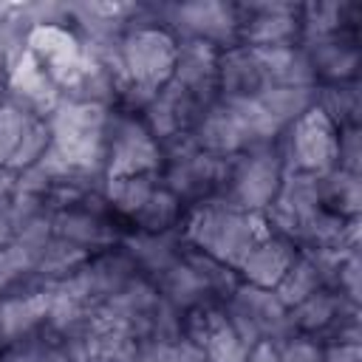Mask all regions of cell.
<instances>
[{
	"label": "cell",
	"instance_id": "obj_19",
	"mask_svg": "<svg viewBox=\"0 0 362 362\" xmlns=\"http://www.w3.org/2000/svg\"><path fill=\"white\" fill-rule=\"evenodd\" d=\"M124 255L136 263V269L141 266L144 272L158 277L184 252L178 249V240L170 229V232H136V235L124 238Z\"/></svg>",
	"mask_w": 362,
	"mask_h": 362
},
{
	"label": "cell",
	"instance_id": "obj_21",
	"mask_svg": "<svg viewBox=\"0 0 362 362\" xmlns=\"http://www.w3.org/2000/svg\"><path fill=\"white\" fill-rule=\"evenodd\" d=\"M314 96L317 88H288V85H269L263 88L255 99L260 102V107L269 113V119L286 130L288 124H294L308 107H314Z\"/></svg>",
	"mask_w": 362,
	"mask_h": 362
},
{
	"label": "cell",
	"instance_id": "obj_4",
	"mask_svg": "<svg viewBox=\"0 0 362 362\" xmlns=\"http://www.w3.org/2000/svg\"><path fill=\"white\" fill-rule=\"evenodd\" d=\"M283 173H286V164L280 153H274L272 147L249 150L240 158H235L226 181L229 192L223 201L243 212H266L277 198Z\"/></svg>",
	"mask_w": 362,
	"mask_h": 362
},
{
	"label": "cell",
	"instance_id": "obj_38",
	"mask_svg": "<svg viewBox=\"0 0 362 362\" xmlns=\"http://www.w3.org/2000/svg\"><path fill=\"white\" fill-rule=\"evenodd\" d=\"M3 71H6V65H3V59H0V99H3Z\"/></svg>",
	"mask_w": 362,
	"mask_h": 362
},
{
	"label": "cell",
	"instance_id": "obj_34",
	"mask_svg": "<svg viewBox=\"0 0 362 362\" xmlns=\"http://www.w3.org/2000/svg\"><path fill=\"white\" fill-rule=\"evenodd\" d=\"M322 362H362L359 342H331L322 348Z\"/></svg>",
	"mask_w": 362,
	"mask_h": 362
},
{
	"label": "cell",
	"instance_id": "obj_29",
	"mask_svg": "<svg viewBox=\"0 0 362 362\" xmlns=\"http://www.w3.org/2000/svg\"><path fill=\"white\" fill-rule=\"evenodd\" d=\"M249 345L240 339V334L226 322L204 342V362H246Z\"/></svg>",
	"mask_w": 362,
	"mask_h": 362
},
{
	"label": "cell",
	"instance_id": "obj_10",
	"mask_svg": "<svg viewBox=\"0 0 362 362\" xmlns=\"http://www.w3.org/2000/svg\"><path fill=\"white\" fill-rule=\"evenodd\" d=\"M6 102L17 105L31 116L48 119L62 102V93L45 74V68L28 51H23L14 62L6 65Z\"/></svg>",
	"mask_w": 362,
	"mask_h": 362
},
{
	"label": "cell",
	"instance_id": "obj_26",
	"mask_svg": "<svg viewBox=\"0 0 362 362\" xmlns=\"http://www.w3.org/2000/svg\"><path fill=\"white\" fill-rule=\"evenodd\" d=\"M314 105L337 124V127H354L359 124V88L354 82H331L328 88L317 90Z\"/></svg>",
	"mask_w": 362,
	"mask_h": 362
},
{
	"label": "cell",
	"instance_id": "obj_20",
	"mask_svg": "<svg viewBox=\"0 0 362 362\" xmlns=\"http://www.w3.org/2000/svg\"><path fill=\"white\" fill-rule=\"evenodd\" d=\"M156 288H158L161 300L170 303V305L178 308V311H189V308L206 303V297L212 294V291L206 288V283L195 274V269L184 260V255H181L170 269H164V272L158 274V286H156Z\"/></svg>",
	"mask_w": 362,
	"mask_h": 362
},
{
	"label": "cell",
	"instance_id": "obj_15",
	"mask_svg": "<svg viewBox=\"0 0 362 362\" xmlns=\"http://www.w3.org/2000/svg\"><path fill=\"white\" fill-rule=\"evenodd\" d=\"M51 286L45 283L28 294L0 300V342H17L20 337L31 334L34 325L45 322L51 305Z\"/></svg>",
	"mask_w": 362,
	"mask_h": 362
},
{
	"label": "cell",
	"instance_id": "obj_9",
	"mask_svg": "<svg viewBox=\"0 0 362 362\" xmlns=\"http://www.w3.org/2000/svg\"><path fill=\"white\" fill-rule=\"evenodd\" d=\"M238 14H240L238 45L246 48L294 45L300 34V8L291 3H249V6H238Z\"/></svg>",
	"mask_w": 362,
	"mask_h": 362
},
{
	"label": "cell",
	"instance_id": "obj_8",
	"mask_svg": "<svg viewBox=\"0 0 362 362\" xmlns=\"http://www.w3.org/2000/svg\"><path fill=\"white\" fill-rule=\"evenodd\" d=\"M167 17L175 28L184 31V40L187 37L204 40L223 51L238 45L240 14H238V6H232V3H215V0L181 3V6H170Z\"/></svg>",
	"mask_w": 362,
	"mask_h": 362
},
{
	"label": "cell",
	"instance_id": "obj_32",
	"mask_svg": "<svg viewBox=\"0 0 362 362\" xmlns=\"http://www.w3.org/2000/svg\"><path fill=\"white\" fill-rule=\"evenodd\" d=\"M359 161H362V136H359V124L354 127H339L337 136V167L345 173L359 175Z\"/></svg>",
	"mask_w": 362,
	"mask_h": 362
},
{
	"label": "cell",
	"instance_id": "obj_30",
	"mask_svg": "<svg viewBox=\"0 0 362 362\" xmlns=\"http://www.w3.org/2000/svg\"><path fill=\"white\" fill-rule=\"evenodd\" d=\"M31 119H34L31 113H25L17 105L0 99V167H6L8 158L14 156V150H17V144H20Z\"/></svg>",
	"mask_w": 362,
	"mask_h": 362
},
{
	"label": "cell",
	"instance_id": "obj_36",
	"mask_svg": "<svg viewBox=\"0 0 362 362\" xmlns=\"http://www.w3.org/2000/svg\"><path fill=\"white\" fill-rule=\"evenodd\" d=\"M246 362H280V359H277V345H274L272 339L255 342V345L249 348V354H246Z\"/></svg>",
	"mask_w": 362,
	"mask_h": 362
},
{
	"label": "cell",
	"instance_id": "obj_6",
	"mask_svg": "<svg viewBox=\"0 0 362 362\" xmlns=\"http://www.w3.org/2000/svg\"><path fill=\"white\" fill-rule=\"evenodd\" d=\"M25 51L45 68L59 93L71 90L90 65V54L82 37L65 25H34L25 37Z\"/></svg>",
	"mask_w": 362,
	"mask_h": 362
},
{
	"label": "cell",
	"instance_id": "obj_28",
	"mask_svg": "<svg viewBox=\"0 0 362 362\" xmlns=\"http://www.w3.org/2000/svg\"><path fill=\"white\" fill-rule=\"evenodd\" d=\"M48 147H51V127H48V119L34 116V119L28 122V127H25V133H23V139H20L14 156L8 158L6 167H8L11 173H20V170H25V167H34V164L42 158V153H45Z\"/></svg>",
	"mask_w": 362,
	"mask_h": 362
},
{
	"label": "cell",
	"instance_id": "obj_17",
	"mask_svg": "<svg viewBox=\"0 0 362 362\" xmlns=\"http://www.w3.org/2000/svg\"><path fill=\"white\" fill-rule=\"evenodd\" d=\"M257 62L269 85H288V88H314L317 74L300 45H277V48H255Z\"/></svg>",
	"mask_w": 362,
	"mask_h": 362
},
{
	"label": "cell",
	"instance_id": "obj_2",
	"mask_svg": "<svg viewBox=\"0 0 362 362\" xmlns=\"http://www.w3.org/2000/svg\"><path fill=\"white\" fill-rule=\"evenodd\" d=\"M110 107L90 102L62 99L48 116L51 147L65 158L74 173H102L107 158V124Z\"/></svg>",
	"mask_w": 362,
	"mask_h": 362
},
{
	"label": "cell",
	"instance_id": "obj_27",
	"mask_svg": "<svg viewBox=\"0 0 362 362\" xmlns=\"http://www.w3.org/2000/svg\"><path fill=\"white\" fill-rule=\"evenodd\" d=\"M181 218V198L173 195L167 187H156L147 204L133 215L139 232H170Z\"/></svg>",
	"mask_w": 362,
	"mask_h": 362
},
{
	"label": "cell",
	"instance_id": "obj_11",
	"mask_svg": "<svg viewBox=\"0 0 362 362\" xmlns=\"http://www.w3.org/2000/svg\"><path fill=\"white\" fill-rule=\"evenodd\" d=\"M229 158L223 156H212L204 150H189L178 158H173V167L167 173V189L178 198H201L209 189H218L229 181L232 173Z\"/></svg>",
	"mask_w": 362,
	"mask_h": 362
},
{
	"label": "cell",
	"instance_id": "obj_1",
	"mask_svg": "<svg viewBox=\"0 0 362 362\" xmlns=\"http://www.w3.org/2000/svg\"><path fill=\"white\" fill-rule=\"evenodd\" d=\"M269 235L263 212H243L223 198L198 204L184 223V240L229 269H238L246 252Z\"/></svg>",
	"mask_w": 362,
	"mask_h": 362
},
{
	"label": "cell",
	"instance_id": "obj_22",
	"mask_svg": "<svg viewBox=\"0 0 362 362\" xmlns=\"http://www.w3.org/2000/svg\"><path fill=\"white\" fill-rule=\"evenodd\" d=\"M320 201H322V209H328V212H337L342 218H356L359 201H362L359 175L345 173L339 167L320 175Z\"/></svg>",
	"mask_w": 362,
	"mask_h": 362
},
{
	"label": "cell",
	"instance_id": "obj_37",
	"mask_svg": "<svg viewBox=\"0 0 362 362\" xmlns=\"http://www.w3.org/2000/svg\"><path fill=\"white\" fill-rule=\"evenodd\" d=\"M14 240V223H11V215L8 212H0V249L8 246Z\"/></svg>",
	"mask_w": 362,
	"mask_h": 362
},
{
	"label": "cell",
	"instance_id": "obj_14",
	"mask_svg": "<svg viewBox=\"0 0 362 362\" xmlns=\"http://www.w3.org/2000/svg\"><path fill=\"white\" fill-rule=\"evenodd\" d=\"M314 68L317 76H325L328 82H351L359 68V51L354 42L342 40L339 34L331 37H308L305 45H300Z\"/></svg>",
	"mask_w": 362,
	"mask_h": 362
},
{
	"label": "cell",
	"instance_id": "obj_5",
	"mask_svg": "<svg viewBox=\"0 0 362 362\" xmlns=\"http://www.w3.org/2000/svg\"><path fill=\"white\" fill-rule=\"evenodd\" d=\"M337 136L339 127L314 105L294 124H288L286 136V170H300L311 175H325L337 167Z\"/></svg>",
	"mask_w": 362,
	"mask_h": 362
},
{
	"label": "cell",
	"instance_id": "obj_13",
	"mask_svg": "<svg viewBox=\"0 0 362 362\" xmlns=\"http://www.w3.org/2000/svg\"><path fill=\"white\" fill-rule=\"evenodd\" d=\"M218 88L221 99L235 96H257L266 88L257 51L246 45H232L218 54Z\"/></svg>",
	"mask_w": 362,
	"mask_h": 362
},
{
	"label": "cell",
	"instance_id": "obj_23",
	"mask_svg": "<svg viewBox=\"0 0 362 362\" xmlns=\"http://www.w3.org/2000/svg\"><path fill=\"white\" fill-rule=\"evenodd\" d=\"M320 288H328L322 272L317 269V263H314L308 255L300 252L297 260L291 263V269L283 274V280H280L272 291H274V297H277L286 308H294L297 303H303L305 297H311V294L320 291Z\"/></svg>",
	"mask_w": 362,
	"mask_h": 362
},
{
	"label": "cell",
	"instance_id": "obj_3",
	"mask_svg": "<svg viewBox=\"0 0 362 362\" xmlns=\"http://www.w3.org/2000/svg\"><path fill=\"white\" fill-rule=\"evenodd\" d=\"M122 71L124 85H136L147 93H158L175 71L178 40L161 25H133L122 37Z\"/></svg>",
	"mask_w": 362,
	"mask_h": 362
},
{
	"label": "cell",
	"instance_id": "obj_18",
	"mask_svg": "<svg viewBox=\"0 0 362 362\" xmlns=\"http://www.w3.org/2000/svg\"><path fill=\"white\" fill-rule=\"evenodd\" d=\"M351 303L342 291L334 288H320L311 297H305L303 303H297L294 308H288V322L297 334H317V331H328L334 325V320L348 311Z\"/></svg>",
	"mask_w": 362,
	"mask_h": 362
},
{
	"label": "cell",
	"instance_id": "obj_35",
	"mask_svg": "<svg viewBox=\"0 0 362 362\" xmlns=\"http://www.w3.org/2000/svg\"><path fill=\"white\" fill-rule=\"evenodd\" d=\"M14 189H17V173H11L8 167H0V212H8Z\"/></svg>",
	"mask_w": 362,
	"mask_h": 362
},
{
	"label": "cell",
	"instance_id": "obj_25",
	"mask_svg": "<svg viewBox=\"0 0 362 362\" xmlns=\"http://www.w3.org/2000/svg\"><path fill=\"white\" fill-rule=\"evenodd\" d=\"M156 189V173H144V175H124V178H107L105 187H102V195L105 201L122 212V215H136L147 198L153 195Z\"/></svg>",
	"mask_w": 362,
	"mask_h": 362
},
{
	"label": "cell",
	"instance_id": "obj_33",
	"mask_svg": "<svg viewBox=\"0 0 362 362\" xmlns=\"http://www.w3.org/2000/svg\"><path fill=\"white\" fill-rule=\"evenodd\" d=\"M280 362H322V345L308 334H294L277 345Z\"/></svg>",
	"mask_w": 362,
	"mask_h": 362
},
{
	"label": "cell",
	"instance_id": "obj_24",
	"mask_svg": "<svg viewBox=\"0 0 362 362\" xmlns=\"http://www.w3.org/2000/svg\"><path fill=\"white\" fill-rule=\"evenodd\" d=\"M88 260H90V255L85 249H79V246H74V243H68V240L54 235L51 243L40 252L37 266H34L31 274L42 277L45 283H59V280L71 277L74 272H79Z\"/></svg>",
	"mask_w": 362,
	"mask_h": 362
},
{
	"label": "cell",
	"instance_id": "obj_31",
	"mask_svg": "<svg viewBox=\"0 0 362 362\" xmlns=\"http://www.w3.org/2000/svg\"><path fill=\"white\" fill-rule=\"evenodd\" d=\"M37 266V255L28 252L25 246L20 243H8L0 249V291H6L11 283L23 280L25 274H31Z\"/></svg>",
	"mask_w": 362,
	"mask_h": 362
},
{
	"label": "cell",
	"instance_id": "obj_7",
	"mask_svg": "<svg viewBox=\"0 0 362 362\" xmlns=\"http://www.w3.org/2000/svg\"><path fill=\"white\" fill-rule=\"evenodd\" d=\"M161 158H164L161 156V144L150 136L144 122H139L133 116H110L105 178L158 173Z\"/></svg>",
	"mask_w": 362,
	"mask_h": 362
},
{
	"label": "cell",
	"instance_id": "obj_16",
	"mask_svg": "<svg viewBox=\"0 0 362 362\" xmlns=\"http://www.w3.org/2000/svg\"><path fill=\"white\" fill-rule=\"evenodd\" d=\"M54 235L85 249L88 255L93 249H107L116 240V232L107 226V221L99 212L76 209V206H65L54 212Z\"/></svg>",
	"mask_w": 362,
	"mask_h": 362
},
{
	"label": "cell",
	"instance_id": "obj_12",
	"mask_svg": "<svg viewBox=\"0 0 362 362\" xmlns=\"http://www.w3.org/2000/svg\"><path fill=\"white\" fill-rule=\"evenodd\" d=\"M297 255L300 252H297V246L291 240L277 238V235H269V238L257 240L246 252V257L240 260L238 272H240L243 283L272 291L283 280V274L291 269V263L297 260Z\"/></svg>",
	"mask_w": 362,
	"mask_h": 362
}]
</instances>
